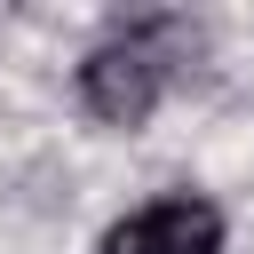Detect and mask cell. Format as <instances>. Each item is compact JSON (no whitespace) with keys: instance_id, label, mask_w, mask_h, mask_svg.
<instances>
[{"instance_id":"6da1fadb","label":"cell","mask_w":254,"mask_h":254,"mask_svg":"<svg viewBox=\"0 0 254 254\" xmlns=\"http://www.w3.org/2000/svg\"><path fill=\"white\" fill-rule=\"evenodd\" d=\"M167 40H175V24H119V32H103L87 56H79V111L95 119V127H119V135H135L151 111H159V95H167Z\"/></svg>"},{"instance_id":"7a4b0ae2","label":"cell","mask_w":254,"mask_h":254,"mask_svg":"<svg viewBox=\"0 0 254 254\" xmlns=\"http://www.w3.org/2000/svg\"><path fill=\"white\" fill-rule=\"evenodd\" d=\"M95 254H222V206L214 198H190V190H167L135 214H119Z\"/></svg>"}]
</instances>
